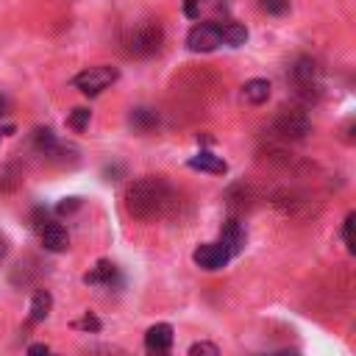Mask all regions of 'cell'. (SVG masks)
Here are the masks:
<instances>
[{"label": "cell", "instance_id": "obj_1", "mask_svg": "<svg viewBox=\"0 0 356 356\" xmlns=\"http://www.w3.org/2000/svg\"><path fill=\"white\" fill-rule=\"evenodd\" d=\"M170 206H172V189L164 178L156 175H145L134 181L125 192V209L136 220H156L167 214Z\"/></svg>", "mask_w": 356, "mask_h": 356}, {"label": "cell", "instance_id": "obj_2", "mask_svg": "<svg viewBox=\"0 0 356 356\" xmlns=\"http://www.w3.org/2000/svg\"><path fill=\"white\" fill-rule=\"evenodd\" d=\"M161 42H164V31H161V25H156V22H145V25L134 28V31L125 36V53H128V56H139V58H145V56H153V53L161 47Z\"/></svg>", "mask_w": 356, "mask_h": 356}, {"label": "cell", "instance_id": "obj_3", "mask_svg": "<svg viewBox=\"0 0 356 356\" xmlns=\"http://www.w3.org/2000/svg\"><path fill=\"white\" fill-rule=\"evenodd\" d=\"M117 70L114 67H106V64H100V67H89V70H83V72H78L75 75V86L83 92V95H100L106 86H111L114 81H117Z\"/></svg>", "mask_w": 356, "mask_h": 356}, {"label": "cell", "instance_id": "obj_4", "mask_svg": "<svg viewBox=\"0 0 356 356\" xmlns=\"http://www.w3.org/2000/svg\"><path fill=\"white\" fill-rule=\"evenodd\" d=\"M275 131L284 139H303L312 131V120L300 108H281L275 117Z\"/></svg>", "mask_w": 356, "mask_h": 356}, {"label": "cell", "instance_id": "obj_5", "mask_svg": "<svg viewBox=\"0 0 356 356\" xmlns=\"http://www.w3.org/2000/svg\"><path fill=\"white\" fill-rule=\"evenodd\" d=\"M222 44V39H220V25H214V22H200V25H195L192 31H189V36H186V47L192 50V53H211V50H217Z\"/></svg>", "mask_w": 356, "mask_h": 356}, {"label": "cell", "instance_id": "obj_6", "mask_svg": "<svg viewBox=\"0 0 356 356\" xmlns=\"http://www.w3.org/2000/svg\"><path fill=\"white\" fill-rule=\"evenodd\" d=\"M292 83H295V89L300 95L312 97V92L320 86V67H317V61L309 58V56L298 58L295 67H292Z\"/></svg>", "mask_w": 356, "mask_h": 356}, {"label": "cell", "instance_id": "obj_7", "mask_svg": "<svg viewBox=\"0 0 356 356\" xmlns=\"http://www.w3.org/2000/svg\"><path fill=\"white\" fill-rule=\"evenodd\" d=\"M192 259H195V264L203 267V270H220V267L228 264L231 253L225 250L222 242H209V245H200V248L192 253Z\"/></svg>", "mask_w": 356, "mask_h": 356}, {"label": "cell", "instance_id": "obj_8", "mask_svg": "<svg viewBox=\"0 0 356 356\" xmlns=\"http://www.w3.org/2000/svg\"><path fill=\"white\" fill-rule=\"evenodd\" d=\"M145 345L153 356H167L170 345H172V325L170 323H156L147 328L145 334Z\"/></svg>", "mask_w": 356, "mask_h": 356}, {"label": "cell", "instance_id": "obj_9", "mask_svg": "<svg viewBox=\"0 0 356 356\" xmlns=\"http://www.w3.org/2000/svg\"><path fill=\"white\" fill-rule=\"evenodd\" d=\"M42 245H44L47 250H53V253L67 250V245H70L67 228H64L61 222H47V225H42Z\"/></svg>", "mask_w": 356, "mask_h": 356}, {"label": "cell", "instance_id": "obj_10", "mask_svg": "<svg viewBox=\"0 0 356 356\" xmlns=\"http://www.w3.org/2000/svg\"><path fill=\"white\" fill-rule=\"evenodd\" d=\"M189 167H192V170H200V172H211V175H225V172H228V164H225L220 156L206 153V150H200L197 156H192V159H189Z\"/></svg>", "mask_w": 356, "mask_h": 356}, {"label": "cell", "instance_id": "obj_11", "mask_svg": "<svg viewBox=\"0 0 356 356\" xmlns=\"http://www.w3.org/2000/svg\"><path fill=\"white\" fill-rule=\"evenodd\" d=\"M114 278H117V267L103 259V261H97V264L83 275V284H89V286H111Z\"/></svg>", "mask_w": 356, "mask_h": 356}, {"label": "cell", "instance_id": "obj_12", "mask_svg": "<svg viewBox=\"0 0 356 356\" xmlns=\"http://www.w3.org/2000/svg\"><path fill=\"white\" fill-rule=\"evenodd\" d=\"M220 242L225 245V250H228L231 256H236V253L245 248V228H242L236 220H228L225 228H222V239H220Z\"/></svg>", "mask_w": 356, "mask_h": 356}, {"label": "cell", "instance_id": "obj_13", "mask_svg": "<svg viewBox=\"0 0 356 356\" xmlns=\"http://www.w3.org/2000/svg\"><path fill=\"white\" fill-rule=\"evenodd\" d=\"M242 97L253 106H261L267 97H270V81L264 78H250L245 86H242Z\"/></svg>", "mask_w": 356, "mask_h": 356}, {"label": "cell", "instance_id": "obj_14", "mask_svg": "<svg viewBox=\"0 0 356 356\" xmlns=\"http://www.w3.org/2000/svg\"><path fill=\"white\" fill-rule=\"evenodd\" d=\"M220 39L231 47H239L248 42V28L239 22H225V25H220Z\"/></svg>", "mask_w": 356, "mask_h": 356}, {"label": "cell", "instance_id": "obj_15", "mask_svg": "<svg viewBox=\"0 0 356 356\" xmlns=\"http://www.w3.org/2000/svg\"><path fill=\"white\" fill-rule=\"evenodd\" d=\"M50 306H53V298H50V292L39 289V292L33 295V300H31V314H28V320H31V323H39V320H44V317L50 314Z\"/></svg>", "mask_w": 356, "mask_h": 356}, {"label": "cell", "instance_id": "obj_16", "mask_svg": "<svg viewBox=\"0 0 356 356\" xmlns=\"http://www.w3.org/2000/svg\"><path fill=\"white\" fill-rule=\"evenodd\" d=\"M131 125H134L136 131L147 134V131H153V128L159 125V114H156L153 108H134V111H131Z\"/></svg>", "mask_w": 356, "mask_h": 356}, {"label": "cell", "instance_id": "obj_17", "mask_svg": "<svg viewBox=\"0 0 356 356\" xmlns=\"http://www.w3.org/2000/svg\"><path fill=\"white\" fill-rule=\"evenodd\" d=\"M67 122H70L72 131H83L89 125V108H72V114H70Z\"/></svg>", "mask_w": 356, "mask_h": 356}, {"label": "cell", "instance_id": "obj_18", "mask_svg": "<svg viewBox=\"0 0 356 356\" xmlns=\"http://www.w3.org/2000/svg\"><path fill=\"white\" fill-rule=\"evenodd\" d=\"M186 356H220V348L214 342H195Z\"/></svg>", "mask_w": 356, "mask_h": 356}, {"label": "cell", "instance_id": "obj_19", "mask_svg": "<svg viewBox=\"0 0 356 356\" xmlns=\"http://www.w3.org/2000/svg\"><path fill=\"white\" fill-rule=\"evenodd\" d=\"M353 222H356V214L350 211V214L345 217V228H342V236H345V245H348V250H350V253L356 250V239H353Z\"/></svg>", "mask_w": 356, "mask_h": 356}, {"label": "cell", "instance_id": "obj_20", "mask_svg": "<svg viewBox=\"0 0 356 356\" xmlns=\"http://www.w3.org/2000/svg\"><path fill=\"white\" fill-rule=\"evenodd\" d=\"M259 6L267 14H284L289 8V0H259Z\"/></svg>", "mask_w": 356, "mask_h": 356}, {"label": "cell", "instance_id": "obj_21", "mask_svg": "<svg viewBox=\"0 0 356 356\" xmlns=\"http://www.w3.org/2000/svg\"><path fill=\"white\" fill-rule=\"evenodd\" d=\"M203 3H206V0H184V14H186L189 19H197V17H200Z\"/></svg>", "mask_w": 356, "mask_h": 356}, {"label": "cell", "instance_id": "obj_22", "mask_svg": "<svg viewBox=\"0 0 356 356\" xmlns=\"http://www.w3.org/2000/svg\"><path fill=\"white\" fill-rule=\"evenodd\" d=\"M78 206H81L78 197H64V200L58 203V214H70V211H75Z\"/></svg>", "mask_w": 356, "mask_h": 356}, {"label": "cell", "instance_id": "obj_23", "mask_svg": "<svg viewBox=\"0 0 356 356\" xmlns=\"http://www.w3.org/2000/svg\"><path fill=\"white\" fill-rule=\"evenodd\" d=\"M28 356H56L44 342H33L31 348H28Z\"/></svg>", "mask_w": 356, "mask_h": 356}, {"label": "cell", "instance_id": "obj_24", "mask_svg": "<svg viewBox=\"0 0 356 356\" xmlns=\"http://www.w3.org/2000/svg\"><path fill=\"white\" fill-rule=\"evenodd\" d=\"M75 325H78V328H86V331H97V328H100V320H97V317H92V314H86V317H83V320H78Z\"/></svg>", "mask_w": 356, "mask_h": 356}, {"label": "cell", "instance_id": "obj_25", "mask_svg": "<svg viewBox=\"0 0 356 356\" xmlns=\"http://www.w3.org/2000/svg\"><path fill=\"white\" fill-rule=\"evenodd\" d=\"M261 356H300L298 350H275V353H261Z\"/></svg>", "mask_w": 356, "mask_h": 356}, {"label": "cell", "instance_id": "obj_26", "mask_svg": "<svg viewBox=\"0 0 356 356\" xmlns=\"http://www.w3.org/2000/svg\"><path fill=\"white\" fill-rule=\"evenodd\" d=\"M3 114H6V97L0 95V117H3Z\"/></svg>", "mask_w": 356, "mask_h": 356}, {"label": "cell", "instance_id": "obj_27", "mask_svg": "<svg viewBox=\"0 0 356 356\" xmlns=\"http://www.w3.org/2000/svg\"><path fill=\"white\" fill-rule=\"evenodd\" d=\"M3 250H6V245H3V236H0V253H3Z\"/></svg>", "mask_w": 356, "mask_h": 356}]
</instances>
